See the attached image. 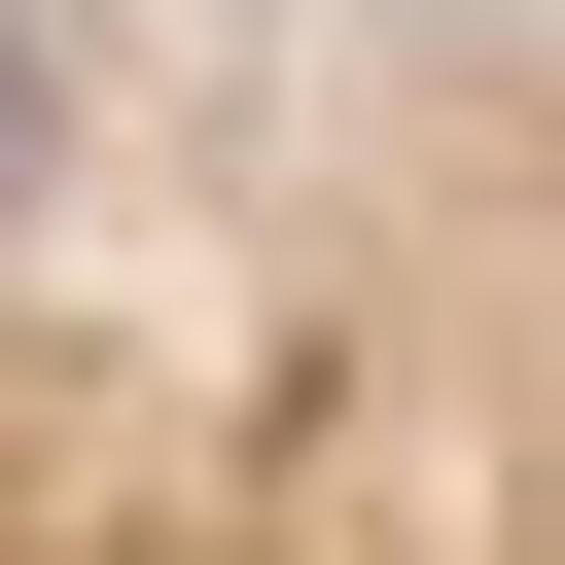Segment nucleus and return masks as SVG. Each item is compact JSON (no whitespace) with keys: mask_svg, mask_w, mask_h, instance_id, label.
<instances>
[{"mask_svg":"<svg viewBox=\"0 0 565 565\" xmlns=\"http://www.w3.org/2000/svg\"><path fill=\"white\" fill-rule=\"evenodd\" d=\"M0 565H565V0H0Z\"/></svg>","mask_w":565,"mask_h":565,"instance_id":"obj_1","label":"nucleus"}]
</instances>
